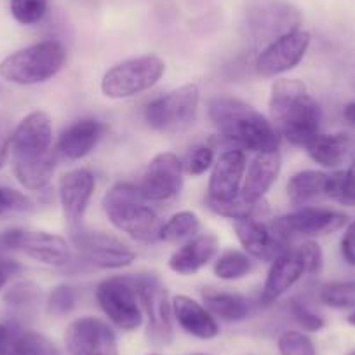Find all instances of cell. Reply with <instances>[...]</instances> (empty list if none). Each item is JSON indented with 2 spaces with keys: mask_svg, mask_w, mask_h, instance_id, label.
<instances>
[{
  "mask_svg": "<svg viewBox=\"0 0 355 355\" xmlns=\"http://www.w3.org/2000/svg\"><path fill=\"white\" fill-rule=\"evenodd\" d=\"M39 298L40 288H37L32 282H19L4 295L6 305L16 312H28L39 303Z\"/></svg>",
  "mask_w": 355,
  "mask_h": 355,
  "instance_id": "cell-34",
  "label": "cell"
},
{
  "mask_svg": "<svg viewBox=\"0 0 355 355\" xmlns=\"http://www.w3.org/2000/svg\"><path fill=\"white\" fill-rule=\"evenodd\" d=\"M207 114L218 135L234 143L235 148L259 153L275 152L281 146V135L274 124L237 98H213L207 105Z\"/></svg>",
  "mask_w": 355,
  "mask_h": 355,
  "instance_id": "cell-1",
  "label": "cell"
},
{
  "mask_svg": "<svg viewBox=\"0 0 355 355\" xmlns=\"http://www.w3.org/2000/svg\"><path fill=\"white\" fill-rule=\"evenodd\" d=\"M58 153L54 150L49 155L42 157V159L35 160H12V171L15 176L26 190L32 192H39V190L46 189L51 183V178L54 174V167H56Z\"/></svg>",
  "mask_w": 355,
  "mask_h": 355,
  "instance_id": "cell-27",
  "label": "cell"
},
{
  "mask_svg": "<svg viewBox=\"0 0 355 355\" xmlns=\"http://www.w3.org/2000/svg\"><path fill=\"white\" fill-rule=\"evenodd\" d=\"M329 174L320 171H300L288 182V197L293 206H303L317 197L324 196Z\"/></svg>",
  "mask_w": 355,
  "mask_h": 355,
  "instance_id": "cell-28",
  "label": "cell"
},
{
  "mask_svg": "<svg viewBox=\"0 0 355 355\" xmlns=\"http://www.w3.org/2000/svg\"><path fill=\"white\" fill-rule=\"evenodd\" d=\"M8 150H9V139L0 138V167L4 166L6 157H8Z\"/></svg>",
  "mask_w": 355,
  "mask_h": 355,
  "instance_id": "cell-46",
  "label": "cell"
},
{
  "mask_svg": "<svg viewBox=\"0 0 355 355\" xmlns=\"http://www.w3.org/2000/svg\"><path fill=\"white\" fill-rule=\"evenodd\" d=\"M289 312H291L293 319H295L303 329L309 331V333H317V331H320L326 326V322H324V319L319 313H315L309 305H305L303 302H298V300H293V302L289 303Z\"/></svg>",
  "mask_w": 355,
  "mask_h": 355,
  "instance_id": "cell-40",
  "label": "cell"
},
{
  "mask_svg": "<svg viewBox=\"0 0 355 355\" xmlns=\"http://www.w3.org/2000/svg\"><path fill=\"white\" fill-rule=\"evenodd\" d=\"M202 300L213 317L227 320V322H241V320L248 319L249 312H251L248 300L237 293L207 288L202 291Z\"/></svg>",
  "mask_w": 355,
  "mask_h": 355,
  "instance_id": "cell-26",
  "label": "cell"
},
{
  "mask_svg": "<svg viewBox=\"0 0 355 355\" xmlns=\"http://www.w3.org/2000/svg\"><path fill=\"white\" fill-rule=\"evenodd\" d=\"M47 0H11V15L19 25H37L47 15Z\"/></svg>",
  "mask_w": 355,
  "mask_h": 355,
  "instance_id": "cell-35",
  "label": "cell"
},
{
  "mask_svg": "<svg viewBox=\"0 0 355 355\" xmlns=\"http://www.w3.org/2000/svg\"><path fill=\"white\" fill-rule=\"evenodd\" d=\"M348 355H355V350H352V352H350V354H348Z\"/></svg>",
  "mask_w": 355,
  "mask_h": 355,
  "instance_id": "cell-49",
  "label": "cell"
},
{
  "mask_svg": "<svg viewBox=\"0 0 355 355\" xmlns=\"http://www.w3.org/2000/svg\"><path fill=\"white\" fill-rule=\"evenodd\" d=\"M107 125L96 119H80L68 125L56 143L58 157L64 160H80L93 152L103 138Z\"/></svg>",
  "mask_w": 355,
  "mask_h": 355,
  "instance_id": "cell-20",
  "label": "cell"
},
{
  "mask_svg": "<svg viewBox=\"0 0 355 355\" xmlns=\"http://www.w3.org/2000/svg\"><path fill=\"white\" fill-rule=\"evenodd\" d=\"M272 124L281 138L296 146H306L320 129V108L298 78H281L270 89Z\"/></svg>",
  "mask_w": 355,
  "mask_h": 355,
  "instance_id": "cell-2",
  "label": "cell"
},
{
  "mask_svg": "<svg viewBox=\"0 0 355 355\" xmlns=\"http://www.w3.org/2000/svg\"><path fill=\"white\" fill-rule=\"evenodd\" d=\"M183 171L190 176H200L211 169L214 164V152L213 148L206 145H196L187 152L185 159L182 160Z\"/></svg>",
  "mask_w": 355,
  "mask_h": 355,
  "instance_id": "cell-38",
  "label": "cell"
},
{
  "mask_svg": "<svg viewBox=\"0 0 355 355\" xmlns=\"http://www.w3.org/2000/svg\"><path fill=\"white\" fill-rule=\"evenodd\" d=\"M252 270V261L249 254L237 251V249H227L218 256L214 263V274L221 281H239L245 277Z\"/></svg>",
  "mask_w": 355,
  "mask_h": 355,
  "instance_id": "cell-31",
  "label": "cell"
},
{
  "mask_svg": "<svg viewBox=\"0 0 355 355\" xmlns=\"http://www.w3.org/2000/svg\"><path fill=\"white\" fill-rule=\"evenodd\" d=\"M18 333L19 327L9 326V334L0 341V355H16L18 354Z\"/></svg>",
  "mask_w": 355,
  "mask_h": 355,
  "instance_id": "cell-44",
  "label": "cell"
},
{
  "mask_svg": "<svg viewBox=\"0 0 355 355\" xmlns=\"http://www.w3.org/2000/svg\"><path fill=\"white\" fill-rule=\"evenodd\" d=\"M71 241L80 252L84 263L101 270L124 268L136 259L135 251L129 249L124 242L100 232L75 230L71 234Z\"/></svg>",
  "mask_w": 355,
  "mask_h": 355,
  "instance_id": "cell-11",
  "label": "cell"
},
{
  "mask_svg": "<svg viewBox=\"0 0 355 355\" xmlns=\"http://www.w3.org/2000/svg\"><path fill=\"white\" fill-rule=\"evenodd\" d=\"M94 187H96L94 176L87 169L68 171L60 180L58 196H60L64 220L71 232L80 230L82 220L87 211L89 200L93 197Z\"/></svg>",
  "mask_w": 355,
  "mask_h": 355,
  "instance_id": "cell-18",
  "label": "cell"
},
{
  "mask_svg": "<svg viewBox=\"0 0 355 355\" xmlns=\"http://www.w3.org/2000/svg\"><path fill=\"white\" fill-rule=\"evenodd\" d=\"M239 242L244 248L245 254L259 261H274L275 258L288 251L289 239L284 237L274 225H266L261 218H245L234 223Z\"/></svg>",
  "mask_w": 355,
  "mask_h": 355,
  "instance_id": "cell-16",
  "label": "cell"
},
{
  "mask_svg": "<svg viewBox=\"0 0 355 355\" xmlns=\"http://www.w3.org/2000/svg\"><path fill=\"white\" fill-rule=\"evenodd\" d=\"M295 249L300 254V258H302L306 275H317L322 270L324 254L322 249H320V245L317 244V242L303 241L302 244L296 245Z\"/></svg>",
  "mask_w": 355,
  "mask_h": 355,
  "instance_id": "cell-41",
  "label": "cell"
},
{
  "mask_svg": "<svg viewBox=\"0 0 355 355\" xmlns=\"http://www.w3.org/2000/svg\"><path fill=\"white\" fill-rule=\"evenodd\" d=\"M218 251H220V241L216 235H196L171 254L169 268L180 275L197 274L218 254Z\"/></svg>",
  "mask_w": 355,
  "mask_h": 355,
  "instance_id": "cell-24",
  "label": "cell"
},
{
  "mask_svg": "<svg viewBox=\"0 0 355 355\" xmlns=\"http://www.w3.org/2000/svg\"><path fill=\"white\" fill-rule=\"evenodd\" d=\"M324 196L341 206L355 207V159L347 171H338L327 176Z\"/></svg>",
  "mask_w": 355,
  "mask_h": 355,
  "instance_id": "cell-30",
  "label": "cell"
},
{
  "mask_svg": "<svg viewBox=\"0 0 355 355\" xmlns=\"http://www.w3.org/2000/svg\"><path fill=\"white\" fill-rule=\"evenodd\" d=\"M343 117H345V121L350 122L352 125H355V101L354 103H348L347 107H345Z\"/></svg>",
  "mask_w": 355,
  "mask_h": 355,
  "instance_id": "cell-45",
  "label": "cell"
},
{
  "mask_svg": "<svg viewBox=\"0 0 355 355\" xmlns=\"http://www.w3.org/2000/svg\"><path fill=\"white\" fill-rule=\"evenodd\" d=\"M8 334H9V326H6V324H0V341L4 340Z\"/></svg>",
  "mask_w": 355,
  "mask_h": 355,
  "instance_id": "cell-47",
  "label": "cell"
},
{
  "mask_svg": "<svg viewBox=\"0 0 355 355\" xmlns=\"http://www.w3.org/2000/svg\"><path fill=\"white\" fill-rule=\"evenodd\" d=\"M32 207V200L23 192L9 187H0V216L9 213H26Z\"/></svg>",
  "mask_w": 355,
  "mask_h": 355,
  "instance_id": "cell-39",
  "label": "cell"
},
{
  "mask_svg": "<svg viewBox=\"0 0 355 355\" xmlns=\"http://www.w3.org/2000/svg\"><path fill=\"white\" fill-rule=\"evenodd\" d=\"M279 173H281L279 150L256 153L252 162L249 164L248 174H245L244 183H242L241 196L249 202H263V197L277 182Z\"/></svg>",
  "mask_w": 355,
  "mask_h": 355,
  "instance_id": "cell-22",
  "label": "cell"
},
{
  "mask_svg": "<svg viewBox=\"0 0 355 355\" xmlns=\"http://www.w3.org/2000/svg\"><path fill=\"white\" fill-rule=\"evenodd\" d=\"M340 251L345 261L350 266H355V221H352L345 230L340 242Z\"/></svg>",
  "mask_w": 355,
  "mask_h": 355,
  "instance_id": "cell-42",
  "label": "cell"
},
{
  "mask_svg": "<svg viewBox=\"0 0 355 355\" xmlns=\"http://www.w3.org/2000/svg\"><path fill=\"white\" fill-rule=\"evenodd\" d=\"M19 272H21V265H19L18 261L0 256V289L8 284L9 279L18 275Z\"/></svg>",
  "mask_w": 355,
  "mask_h": 355,
  "instance_id": "cell-43",
  "label": "cell"
},
{
  "mask_svg": "<svg viewBox=\"0 0 355 355\" xmlns=\"http://www.w3.org/2000/svg\"><path fill=\"white\" fill-rule=\"evenodd\" d=\"M309 32L295 30L288 35L279 37L277 40L263 47L261 53L256 58V73L259 77H277L298 67L300 61L305 58L310 47Z\"/></svg>",
  "mask_w": 355,
  "mask_h": 355,
  "instance_id": "cell-13",
  "label": "cell"
},
{
  "mask_svg": "<svg viewBox=\"0 0 355 355\" xmlns=\"http://www.w3.org/2000/svg\"><path fill=\"white\" fill-rule=\"evenodd\" d=\"M63 44L58 40H42L9 54L0 63V77L11 84L37 85L51 80L63 68Z\"/></svg>",
  "mask_w": 355,
  "mask_h": 355,
  "instance_id": "cell-4",
  "label": "cell"
},
{
  "mask_svg": "<svg viewBox=\"0 0 355 355\" xmlns=\"http://www.w3.org/2000/svg\"><path fill=\"white\" fill-rule=\"evenodd\" d=\"M12 160H35L53 153V124L46 112L26 115L9 138Z\"/></svg>",
  "mask_w": 355,
  "mask_h": 355,
  "instance_id": "cell-14",
  "label": "cell"
},
{
  "mask_svg": "<svg viewBox=\"0 0 355 355\" xmlns=\"http://www.w3.org/2000/svg\"><path fill=\"white\" fill-rule=\"evenodd\" d=\"M207 207L220 216L230 218V220H245V218H259L266 213L263 202H249L242 196H237L232 200H211L206 199Z\"/></svg>",
  "mask_w": 355,
  "mask_h": 355,
  "instance_id": "cell-32",
  "label": "cell"
},
{
  "mask_svg": "<svg viewBox=\"0 0 355 355\" xmlns=\"http://www.w3.org/2000/svg\"><path fill=\"white\" fill-rule=\"evenodd\" d=\"M277 345L281 355H317L313 341L300 331H284L279 336Z\"/></svg>",
  "mask_w": 355,
  "mask_h": 355,
  "instance_id": "cell-37",
  "label": "cell"
},
{
  "mask_svg": "<svg viewBox=\"0 0 355 355\" xmlns=\"http://www.w3.org/2000/svg\"><path fill=\"white\" fill-rule=\"evenodd\" d=\"M67 355H119L114 329L96 317H80L64 333Z\"/></svg>",
  "mask_w": 355,
  "mask_h": 355,
  "instance_id": "cell-12",
  "label": "cell"
},
{
  "mask_svg": "<svg viewBox=\"0 0 355 355\" xmlns=\"http://www.w3.org/2000/svg\"><path fill=\"white\" fill-rule=\"evenodd\" d=\"M77 305V293L71 286L61 284L49 293L46 302V310L49 315L63 317L68 315Z\"/></svg>",
  "mask_w": 355,
  "mask_h": 355,
  "instance_id": "cell-36",
  "label": "cell"
},
{
  "mask_svg": "<svg viewBox=\"0 0 355 355\" xmlns=\"http://www.w3.org/2000/svg\"><path fill=\"white\" fill-rule=\"evenodd\" d=\"M348 324H350V326H354L355 327V310H354V312H352L350 313V315H348Z\"/></svg>",
  "mask_w": 355,
  "mask_h": 355,
  "instance_id": "cell-48",
  "label": "cell"
},
{
  "mask_svg": "<svg viewBox=\"0 0 355 355\" xmlns=\"http://www.w3.org/2000/svg\"><path fill=\"white\" fill-rule=\"evenodd\" d=\"M200 230V220L196 213L192 211H180L174 216L169 218V221L162 223L160 228L159 241L169 242H182V241H190L197 235V232Z\"/></svg>",
  "mask_w": 355,
  "mask_h": 355,
  "instance_id": "cell-29",
  "label": "cell"
},
{
  "mask_svg": "<svg viewBox=\"0 0 355 355\" xmlns=\"http://www.w3.org/2000/svg\"><path fill=\"white\" fill-rule=\"evenodd\" d=\"M348 223L347 214L327 207H300L286 216L279 218L274 227L291 241L293 235L320 237L341 230Z\"/></svg>",
  "mask_w": 355,
  "mask_h": 355,
  "instance_id": "cell-15",
  "label": "cell"
},
{
  "mask_svg": "<svg viewBox=\"0 0 355 355\" xmlns=\"http://www.w3.org/2000/svg\"><path fill=\"white\" fill-rule=\"evenodd\" d=\"M0 248L15 249L28 258L49 266H67L71 259V249L63 237L42 230L12 228L0 235Z\"/></svg>",
  "mask_w": 355,
  "mask_h": 355,
  "instance_id": "cell-10",
  "label": "cell"
},
{
  "mask_svg": "<svg viewBox=\"0 0 355 355\" xmlns=\"http://www.w3.org/2000/svg\"><path fill=\"white\" fill-rule=\"evenodd\" d=\"M183 164L174 153H157L141 180V192L150 202H164L180 193L183 187Z\"/></svg>",
  "mask_w": 355,
  "mask_h": 355,
  "instance_id": "cell-17",
  "label": "cell"
},
{
  "mask_svg": "<svg viewBox=\"0 0 355 355\" xmlns=\"http://www.w3.org/2000/svg\"><path fill=\"white\" fill-rule=\"evenodd\" d=\"M150 355H157V354H150Z\"/></svg>",
  "mask_w": 355,
  "mask_h": 355,
  "instance_id": "cell-50",
  "label": "cell"
},
{
  "mask_svg": "<svg viewBox=\"0 0 355 355\" xmlns=\"http://www.w3.org/2000/svg\"><path fill=\"white\" fill-rule=\"evenodd\" d=\"M319 300L331 309H355V281L327 282L320 288Z\"/></svg>",
  "mask_w": 355,
  "mask_h": 355,
  "instance_id": "cell-33",
  "label": "cell"
},
{
  "mask_svg": "<svg viewBox=\"0 0 355 355\" xmlns=\"http://www.w3.org/2000/svg\"><path fill=\"white\" fill-rule=\"evenodd\" d=\"M132 282L138 293L143 319H146L148 338L159 347L167 345L173 338V303L166 288L152 275L136 277Z\"/></svg>",
  "mask_w": 355,
  "mask_h": 355,
  "instance_id": "cell-9",
  "label": "cell"
},
{
  "mask_svg": "<svg viewBox=\"0 0 355 355\" xmlns=\"http://www.w3.org/2000/svg\"><path fill=\"white\" fill-rule=\"evenodd\" d=\"M173 303V317L185 333L199 338V340H213L220 334V326L213 313L190 296L178 295L171 300Z\"/></svg>",
  "mask_w": 355,
  "mask_h": 355,
  "instance_id": "cell-23",
  "label": "cell"
},
{
  "mask_svg": "<svg viewBox=\"0 0 355 355\" xmlns=\"http://www.w3.org/2000/svg\"><path fill=\"white\" fill-rule=\"evenodd\" d=\"M141 189L131 183H117L103 197V209L117 230L139 242L159 241L162 221L148 206Z\"/></svg>",
  "mask_w": 355,
  "mask_h": 355,
  "instance_id": "cell-3",
  "label": "cell"
},
{
  "mask_svg": "<svg viewBox=\"0 0 355 355\" xmlns=\"http://www.w3.org/2000/svg\"><path fill=\"white\" fill-rule=\"evenodd\" d=\"M305 275V266L295 248H289L279 258L272 261L270 270L266 275L265 286L261 291V302L272 305L295 288L296 282Z\"/></svg>",
  "mask_w": 355,
  "mask_h": 355,
  "instance_id": "cell-21",
  "label": "cell"
},
{
  "mask_svg": "<svg viewBox=\"0 0 355 355\" xmlns=\"http://www.w3.org/2000/svg\"><path fill=\"white\" fill-rule=\"evenodd\" d=\"M305 148L313 162L324 167H338L355 150V138L345 132H336V135L319 132L310 139Z\"/></svg>",
  "mask_w": 355,
  "mask_h": 355,
  "instance_id": "cell-25",
  "label": "cell"
},
{
  "mask_svg": "<svg viewBox=\"0 0 355 355\" xmlns=\"http://www.w3.org/2000/svg\"><path fill=\"white\" fill-rule=\"evenodd\" d=\"M245 173V153L241 148L225 150L213 164V173L207 187V197L211 200H232L241 196Z\"/></svg>",
  "mask_w": 355,
  "mask_h": 355,
  "instance_id": "cell-19",
  "label": "cell"
},
{
  "mask_svg": "<svg viewBox=\"0 0 355 355\" xmlns=\"http://www.w3.org/2000/svg\"><path fill=\"white\" fill-rule=\"evenodd\" d=\"M248 35L258 46H268L279 37L300 30L302 12L286 0H251L245 6Z\"/></svg>",
  "mask_w": 355,
  "mask_h": 355,
  "instance_id": "cell-5",
  "label": "cell"
},
{
  "mask_svg": "<svg viewBox=\"0 0 355 355\" xmlns=\"http://www.w3.org/2000/svg\"><path fill=\"white\" fill-rule=\"evenodd\" d=\"M166 64L159 56H138L112 67L101 80V91L112 100H125L152 89L162 78Z\"/></svg>",
  "mask_w": 355,
  "mask_h": 355,
  "instance_id": "cell-6",
  "label": "cell"
},
{
  "mask_svg": "<svg viewBox=\"0 0 355 355\" xmlns=\"http://www.w3.org/2000/svg\"><path fill=\"white\" fill-rule=\"evenodd\" d=\"M96 300L105 315L122 331H135L143 324L135 282L129 277H108L96 288Z\"/></svg>",
  "mask_w": 355,
  "mask_h": 355,
  "instance_id": "cell-8",
  "label": "cell"
},
{
  "mask_svg": "<svg viewBox=\"0 0 355 355\" xmlns=\"http://www.w3.org/2000/svg\"><path fill=\"white\" fill-rule=\"evenodd\" d=\"M199 101V85L185 84L150 101L145 108V121L153 131L167 135L185 131L196 121Z\"/></svg>",
  "mask_w": 355,
  "mask_h": 355,
  "instance_id": "cell-7",
  "label": "cell"
}]
</instances>
